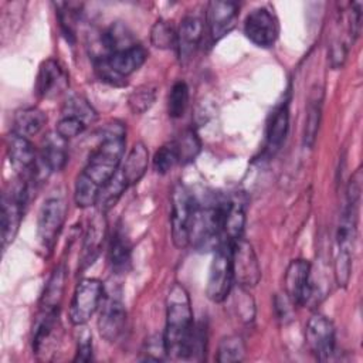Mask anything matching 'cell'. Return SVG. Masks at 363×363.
Instances as JSON below:
<instances>
[{"mask_svg": "<svg viewBox=\"0 0 363 363\" xmlns=\"http://www.w3.org/2000/svg\"><path fill=\"white\" fill-rule=\"evenodd\" d=\"M240 4L235 1H210L206 11L208 35L213 43L228 34L237 23Z\"/></svg>", "mask_w": 363, "mask_h": 363, "instance_id": "obj_17", "label": "cell"}, {"mask_svg": "<svg viewBox=\"0 0 363 363\" xmlns=\"http://www.w3.org/2000/svg\"><path fill=\"white\" fill-rule=\"evenodd\" d=\"M189 105V86L184 81H176L167 95V113L170 118H182Z\"/></svg>", "mask_w": 363, "mask_h": 363, "instance_id": "obj_35", "label": "cell"}, {"mask_svg": "<svg viewBox=\"0 0 363 363\" xmlns=\"http://www.w3.org/2000/svg\"><path fill=\"white\" fill-rule=\"evenodd\" d=\"M108 264L113 274H126L132 264V242L125 230L118 225L109 240Z\"/></svg>", "mask_w": 363, "mask_h": 363, "instance_id": "obj_22", "label": "cell"}, {"mask_svg": "<svg viewBox=\"0 0 363 363\" xmlns=\"http://www.w3.org/2000/svg\"><path fill=\"white\" fill-rule=\"evenodd\" d=\"M194 325L189 292L182 284L174 282L166 296V325L163 332L169 357L187 360Z\"/></svg>", "mask_w": 363, "mask_h": 363, "instance_id": "obj_1", "label": "cell"}, {"mask_svg": "<svg viewBox=\"0 0 363 363\" xmlns=\"http://www.w3.org/2000/svg\"><path fill=\"white\" fill-rule=\"evenodd\" d=\"M67 204L64 199L51 196L44 200L37 217V238L43 248L51 250L64 225Z\"/></svg>", "mask_w": 363, "mask_h": 363, "instance_id": "obj_12", "label": "cell"}, {"mask_svg": "<svg viewBox=\"0 0 363 363\" xmlns=\"http://www.w3.org/2000/svg\"><path fill=\"white\" fill-rule=\"evenodd\" d=\"M167 356L163 335H153L145 340L142 347L140 360L145 362H160Z\"/></svg>", "mask_w": 363, "mask_h": 363, "instance_id": "obj_40", "label": "cell"}, {"mask_svg": "<svg viewBox=\"0 0 363 363\" xmlns=\"http://www.w3.org/2000/svg\"><path fill=\"white\" fill-rule=\"evenodd\" d=\"M126 320V308L122 302L121 292L105 291L98 316L99 335L109 343L119 342L125 335Z\"/></svg>", "mask_w": 363, "mask_h": 363, "instance_id": "obj_10", "label": "cell"}, {"mask_svg": "<svg viewBox=\"0 0 363 363\" xmlns=\"http://www.w3.org/2000/svg\"><path fill=\"white\" fill-rule=\"evenodd\" d=\"M285 295L292 305H308L313 298V284L311 262L303 258L292 259L284 277Z\"/></svg>", "mask_w": 363, "mask_h": 363, "instance_id": "obj_14", "label": "cell"}, {"mask_svg": "<svg viewBox=\"0 0 363 363\" xmlns=\"http://www.w3.org/2000/svg\"><path fill=\"white\" fill-rule=\"evenodd\" d=\"M105 295L104 284L96 278L81 279L72 294L68 309L69 322L75 326H84L99 309Z\"/></svg>", "mask_w": 363, "mask_h": 363, "instance_id": "obj_9", "label": "cell"}, {"mask_svg": "<svg viewBox=\"0 0 363 363\" xmlns=\"http://www.w3.org/2000/svg\"><path fill=\"white\" fill-rule=\"evenodd\" d=\"M174 142L177 155H179V162L186 164L189 162H193L197 155L200 153L201 149V142L196 130L193 129H186Z\"/></svg>", "mask_w": 363, "mask_h": 363, "instance_id": "obj_34", "label": "cell"}, {"mask_svg": "<svg viewBox=\"0 0 363 363\" xmlns=\"http://www.w3.org/2000/svg\"><path fill=\"white\" fill-rule=\"evenodd\" d=\"M197 200L190 190L177 183L172 191V211H170V230L172 241L176 248L183 250L190 242V225L194 214Z\"/></svg>", "mask_w": 363, "mask_h": 363, "instance_id": "obj_6", "label": "cell"}, {"mask_svg": "<svg viewBox=\"0 0 363 363\" xmlns=\"http://www.w3.org/2000/svg\"><path fill=\"white\" fill-rule=\"evenodd\" d=\"M86 126L88 125L85 122H82L81 119H78V118L61 115V118L57 122L55 132L58 135H61L64 139L69 140V139L77 138L78 135H81L86 129Z\"/></svg>", "mask_w": 363, "mask_h": 363, "instance_id": "obj_41", "label": "cell"}, {"mask_svg": "<svg viewBox=\"0 0 363 363\" xmlns=\"http://www.w3.org/2000/svg\"><path fill=\"white\" fill-rule=\"evenodd\" d=\"M6 147L13 169L23 177V180L24 177L35 180L40 176L35 147L28 138H24L11 130L6 136Z\"/></svg>", "mask_w": 363, "mask_h": 363, "instance_id": "obj_15", "label": "cell"}, {"mask_svg": "<svg viewBox=\"0 0 363 363\" xmlns=\"http://www.w3.org/2000/svg\"><path fill=\"white\" fill-rule=\"evenodd\" d=\"M101 187L96 186L84 173H79L74 184V201L79 208H88L96 206Z\"/></svg>", "mask_w": 363, "mask_h": 363, "instance_id": "obj_32", "label": "cell"}, {"mask_svg": "<svg viewBox=\"0 0 363 363\" xmlns=\"http://www.w3.org/2000/svg\"><path fill=\"white\" fill-rule=\"evenodd\" d=\"M289 129V106L288 101L279 104L271 113L265 133V152L277 153L284 145Z\"/></svg>", "mask_w": 363, "mask_h": 363, "instance_id": "obj_23", "label": "cell"}, {"mask_svg": "<svg viewBox=\"0 0 363 363\" xmlns=\"http://www.w3.org/2000/svg\"><path fill=\"white\" fill-rule=\"evenodd\" d=\"M58 340V311L47 312L41 311L33 328V352L37 356L47 359L48 353L57 346Z\"/></svg>", "mask_w": 363, "mask_h": 363, "instance_id": "obj_19", "label": "cell"}, {"mask_svg": "<svg viewBox=\"0 0 363 363\" xmlns=\"http://www.w3.org/2000/svg\"><path fill=\"white\" fill-rule=\"evenodd\" d=\"M27 199H28V183L26 180H20L17 184L10 187L9 191L3 194L1 218H0L3 250H6L14 241L18 233Z\"/></svg>", "mask_w": 363, "mask_h": 363, "instance_id": "obj_7", "label": "cell"}, {"mask_svg": "<svg viewBox=\"0 0 363 363\" xmlns=\"http://www.w3.org/2000/svg\"><path fill=\"white\" fill-rule=\"evenodd\" d=\"M231 267L234 281L240 288L250 289L258 285L261 279V265L252 245L238 238L231 244Z\"/></svg>", "mask_w": 363, "mask_h": 363, "instance_id": "obj_11", "label": "cell"}, {"mask_svg": "<svg viewBox=\"0 0 363 363\" xmlns=\"http://www.w3.org/2000/svg\"><path fill=\"white\" fill-rule=\"evenodd\" d=\"M75 6L77 4L74 3H55L60 28L67 41L75 40V26L79 17V11L78 9H75Z\"/></svg>", "mask_w": 363, "mask_h": 363, "instance_id": "obj_38", "label": "cell"}, {"mask_svg": "<svg viewBox=\"0 0 363 363\" xmlns=\"http://www.w3.org/2000/svg\"><path fill=\"white\" fill-rule=\"evenodd\" d=\"M65 279H67L65 267L64 265L55 267L41 294V299H40L41 311H47V312L60 311L64 288H65Z\"/></svg>", "mask_w": 363, "mask_h": 363, "instance_id": "obj_26", "label": "cell"}, {"mask_svg": "<svg viewBox=\"0 0 363 363\" xmlns=\"http://www.w3.org/2000/svg\"><path fill=\"white\" fill-rule=\"evenodd\" d=\"M67 142L68 140L64 139L61 135H58L55 130L48 133L44 138L38 159L48 173L60 172L65 167V164L68 162Z\"/></svg>", "mask_w": 363, "mask_h": 363, "instance_id": "obj_24", "label": "cell"}, {"mask_svg": "<svg viewBox=\"0 0 363 363\" xmlns=\"http://www.w3.org/2000/svg\"><path fill=\"white\" fill-rule=\"evenodd\" d=\"M177 30L167 20H157L150 30V43L159 50H169L176 47Z\"/></svg>", "mask_w": 363, "mask_h": 363, "instance_id": "obj_36", "label": "cell"}, {"mask_svg": "<svg viewBox=\"0 0 363 363\" xmlns=\"http://www.w3.org/2000/svg\"><path fill=\"white\" fill-rule=\"evenodd\" d=\"M322 101L323 94L322 91H315L311 98L306 108V119H305V129H303V145L306 147H312L315 145L319 125H320V116H322Z\"/></svg>", "mask_w": 363, "mask_h": 363, "instance_id": "obj_29", "label": "cell"}, {"mask_svg": "<svg viewBox=\"0 0 363 363\" xmlns=\"http://www.w3.org/2000/svg\"><path fill=\"white\" fill-rule=\"evenodd\" d=\"M126 145V128L119 121L106 123L82 173L101 189L119 170Z\"/></svg>", "mask_w": 363, "mask_h": 363, "instance_id": "obj_2", "label": "cell"}, {"mask_svg": "<svg viewBox=\"0 0 363 363\" xmlns=\"http://www.w3.org/2000/svg\"><path fill=\"white\" fill-rule=\"evenodd\" d=\"M149 164V150L143 142H135L119 167L128 187L135 186L145 176Z\"/></svg>", "mask_w": 363, "mask_h": 363, "instance_id": "obj_25", "label": "cell"}, {"mask_svg": "<svg viewBox=\"0 0 363 363\" xmlns=\"http://www.w3.org/2000/svg\"><path fill=\"white\" fill-rule=\"evenodd\" d=\"M230 206V196H216L204 203L197 201L191 225L190 242L199 251H214L228 242L224 237V223Z\"/></svg>", "mask_w": 363, "mask_h": 363, "instance_id": "obj_3", "label": "cell"}, {"mask_svg": "<svg viewBox=\"0 0 363 363\" xmlns=\"http://www.w3.org/2000/svg\"><path fill=\"white\" fill-rule=\"evenodd\" d=\"M245 225V201L238 196H230V206L224 223V237L225 241L234 242L242 238V231Z\"/></svg>", "mask_w": 363, "mask_h": 363, "instance_id": "obj_28", "label": "cell"}, {"mask_svg": "<svg viewBox=\"0 0 363 363\" xmlns=\"http://www.w3.org/2000/svg\"><path fill=\"white\" fill-rule=\"evenodd\" d=\"M146 48L136 43L135 45L112 52L104 58H95V71L98 77L115 86L126 85L125 78L138 71L146 61Z\"/></svg>", "mask_w": 363, "mask_h": 363, "instance_id": "obj_5", "label": "cell"}, {"mask_svg": "<svg viewBox=\"0 0 363 363\" xmlns=\"http://www.w3.org/2000/svg\"><path fill=\"white\" fill-rule=\"evenodd\" d=\"M204 34L203 20L196 14H187L177 30L176 50L180 62L186 64L194 55Z\"/></svg>", "mask_w": 363, "mask_h": 363, "instance_id": "obj_20", "label": "cell"}, {"mask_svg": "<svg viewBox=\"0 0 363 363\" xmlns=\"http://www.w3.org/2000/svg\"><path fill=\"white\" fill-rule=\"evenodd\" d=\"M231 244L223 242L214 250V255L208 268L206 295L211 302L221 303L227 299L233 286L231 267Z\"/></svg>", "mask_w": 363, "mask_h": 363, "instance_id": "obj_8", "label": "cell"}, {"mask_svg": "<svg viewBox=\"0 0 363 363\" xmlns=\"http://www.w3.org/2000/svg\"><path fill=\"white\" fill-rule=\"evenodd\" d=\"M68 86V74L61 64L52 58H48L40 64L34 91L38 98H54L64 92Z\"/></svg>", "mask_w": 363, "mask_h": 363, "instance_id": "obj_18", "label": "cell"}, {"mask_svg": "<svg viewBox=\"0 0 363 363\" xmlns=\"http://www.w3.org/2000/svg\"><path fill=\"white\" fill-rule=\"evenodd\" d=\"M156 91L155 85H140L135 88L128 98V105L132 113L142 115L149 111L156 101Z\"/></svg>", "mask_w": 363, "mask_h": 363, "instance_id": "obj_37", "label": "cell"}, {"mask_svg": "<svg viewBox=\"0 0 363 363\" xmlns=\"http://www.w3.org/2000/svg\"><path fill=\"white\" fill-rule=\"evenodd\" d=\"M177 163L180 162H179V155H177L174 142H169L160 146L152 159L153 170L159 174L169 173Z\"/></svg>", "mask_w": 363, "mask_h": 363, "instance_id": "obj_39", "label": "cell"}, {"mask_svg": "<svg viewBox=\"0 0 363 363\" xmlns=\"http://www.w3.org/2000/svg\"><path fill=\"white\" fill-rule=\"evenodd\" d=\"M128 189V184L122 176V173L118 170L101 189L99 191V197L96 201V206L99 208V211L106 213L108 210H111L118 200L121 199V196L125 193V190Z\"/></svg>", "mask_w": 363, "mask_h": 363, "instance_id": "obj_30", "label": "cell"}, {"mask_svg": "<svg viewBox=\"0 0 363 363\" xmlns=\"http://www.w3.org/2000/svg\"><path fill=\"white\" fill-rule=\"evenodd\" d=\"M61 115L78 118L86 125H91L96 121V111L91 106V104L85 98L79 95H71L65 99L61 109Z\"/></svg>", "mask_w": 363, "mask_h": 363, "instance_id": "obj_33", "label": "cell"}, {"mask_svg": "<svg viewBox=\"0 0 363 363\" xmlns=\"http://www.w3.org/2000/svg\"><path fill=\"white\" fill-rule=\"evenodd\" d=\"M244 34L257 47H272L279 35V21L275 13L267 6L251 10L244 21Z\"/></svg>", "mask_w": 363, "mask_h": 363, "instance_id": "obj_13", "label": "cell"}, {"mask_svg": "<svg viewBox=\"0 0 363 363\" xmlns=\"http://www.w3.org/2000/svg\"><path fill=\"white\" fill-rule=\"evenodd\" d=\"M359 204L347 203L340 214L336 228V254H335V281L340 288H346L353 267V251L357 235Z\"/></svg>", "mask_w": 363, "mask_h": 363, "instance_id": "obj_4", "label": "cell"}, {"mask_svg": "<svg viewBox=\"0 0 363 363\" xmlns=\"http://www.w3.org/2000/svg\"><path fill=\"white\" fill-rule=\"evenodd\" d=\"M47 123V115L37 106H27L18 109L13 118V132L30 138L37 135Z\"/></svg>", "mask_w": 363, "mask_h": 363, "instance_id": "obj_27", "label": "cell"}, {"mask_svg": "<svg viewBox=\"0 0 363 363\" xmlns=\"http://www.w3.org/2000/svg\"><path fill=\"white\" fill-rule=\"evenodd\" d=\"M106 235V218L105 213L99 211L92 217L88 230L84 235L82 254H81V268H86L94 264L98 258L101 248L104 245Z\"/></svg>", "mask_w": 363, "mask_h": 363, "instance_id": "obj_21", "label": "cell"}, {"mask_svg": "<svg viewBox=\"0 0 363 363\" xmlns=\"http://www.w3.org/2000/svg\"><path fill=\"white\" fill-rule=\"evenodd\" d=\"M306 343L309 350L318 360H329L335 353V326L332 320L322 315L315 313L306 323Z\"/></svg>", "mask_w": 363, "mask_h": 363, "instance_id": "obj_16", "label": "cell"}, {"mask_svg": "<svg viewBox=\"0 0 363 363\" xmlns=\"http://www.w3.org/2000/svg\"><path fill=\"white\" fill-rule=\"evenodd\" d=\"M245 343L238 335L224 336L217 347V362L220 363H235L242 362L245 357Z\"/></svg>", "mask_w": 363, "mask_h": 363, "instance_id": "obj_31", "label": "cell"}, {"mask_svg": "<svg viewBox=\"0 0 363 363\" xmlns=\"http://www.w3.org/2000/svg\"><path fill=\"white\" fill-rule=\"evenodd\" d=\"M94 354V345H92V335L91 332L84 328L77 340V352H75V362H89L92 360Z\"/></svg>", "mask_w": 363, "mask_h": 363, "instance_id": "obj_42", "label": "cell"}]
</instances>
